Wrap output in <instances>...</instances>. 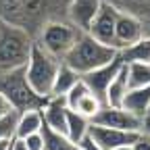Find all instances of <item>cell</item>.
I'll use <instances>...</instances> for the list:
<instances>
[{"instance_id":"28","label":"cell","mask_w":150,"mask_h":150,"mask_svg":"<svg viewBox=\"0 0 150 150\" xmlns=\"http://www.w3.org/2000/svg\"><path fill=\"white\" fill-rule=\"evenodd\" d=\"M11 110H15V108H13L11 102L4 98V94H0V117H4L6 112H11Z\"/></svg>"},{"instance_id":"16","label":"cell","mask_w":150,"mask_h":150,"mask_svg":"<svg viewBox=\"0 0 150 150\" xmlns=\"http://www.w3.org/2000/svg\"><path fill=\"white\" fill-rule=\"evenodd\" d=\"M129 92V83H127V69H125V63L123 67L117 71V75L112 77V81L108 83L106 88V96H104V104L108 106H121L123 104V98L125 94Z\"/></svg>"},{"instance_id":"30","label":"cell","mask_w":150,"mask_h":150,"mask_svg":"<svg viewBox=\"0 0 150 150\" xmlns=\"http://www.w3.org/2000/svg\"><path fill=\"white\" fill-rule=\"evenodd\" d=\"M8 150H27V146H25V142H23V140H19V138H13V140H11V146H8Z\"/></svg>"},{"instance_id":"33","label":"cell","mask_w":150,"mask_h":150,"mask_svg":"<svg viewBox=\"0 0 150 150\" xmlns=\"http://www.w3.org/2000/svg\"><path fill=\"white\" fill-rule=\"evenodd\" d=\"M0 25H2V19H0Z\"/></svg>"},{"instance_id":"24","label":"cell","mask_w":150,"mask_h":150,"mask_svg":"<svg viewBox=\"0 0 150 150\" xmlns=\"http://www.w3.org/2000/svg\"><path fill=\"white\" fill-rule=\"evenodd\" d=\"M17 117H19V110H11L4 117H0V140H13L15 138Z\"/></svg>"},{"instance_id":"4","label":"cell","mask_w":150,"mask_h":150,"mask_svg":"<svg viewBox=\"0 0 150 150\" xmlns=\"http://www.w3.org/2000/svg\"><path fill=\"white\" fill-rule=\"evenodd\" d=\"M59 67H61V59H56L54 54H50L40 44L33 42L29 61L25 65V77H27V83L31 86V90L35 94H40V96L48 98L52 92V83H54Z\"/></svg>"},{"instance_id":"9","label":"cell","mask_w":150,"mask_h":150,"mask_svg":"<svg viewBox=\"0 0 150 150\" xmlns=\"http://www.w3.org/2000/svg\"><path fill=\"white\" fill-rule=\"evenodd\" d=\"M65 100H67V106H69L71 110L79 112V115H83V117H88V119H92V117L100 110V106H102V100L83 83V79H79L77 83H75V86L65 94Z\"/></svg>"},{"instance_id":"13","label":"cell","mask_w":150,"mask_h":150,"mask_svg":"<svg viewBox=\"0 0 150 150\" xmlns=\"http://www.w3.org/2000/svg\"><path fill=\"white\" fill-rule=\"evenodd\" d=\"M42 110V121L54 131L67 134V100L65 96H48L46 104L40 108Z\"/></svg>"},{"instance_id":"18","label":"cell","mask_w":150,"mask_h":150,"mask_svg":"<svg viewBox=\"0 0 150 150\" xmlns=\"http://www.w3.org/2000/svg\"><path fill=\"white\" fill-rule=\"evenodd\" d=\"M42 138H44V150H83L81 144L73 142L67 134H61V131H54L48 125L42 123Z\"/></svg>"},{"instance_id":"12","label":"cell","mask_w":150,"mask_h":150,"mask_svg":"<svg viewBox=\"0 0 150 150\" xmlns=\"http://www.w3.org/2000/svg\"><path fill=\"white\" fill-rule=\"evenodd\" d=\"M142 35H146V33H144L142 23L136 17L125 15V13H117V21H115V48L117 50L138 42Z\"/></svg>"},{"instance_id":"26","label":"cell","mask_w":150,"mask_h":150,"mask_svg":"<svg viewBox=\"0 0 150 150\" xmlns=\"http://www.w3.org/2000/svg\"><path fill=\"white\" fill-rule=\"evenodd\" d=\"M131 150H150V134H142L134 140V144H131Z\"/></svg>"},{"instance_id":"11","label":"cell","mask_w":150,"mask_h":150,"mask_svg":"<svg viewBox=\"0 0 150 150\" xmlns=\"http://www.w3.org/2000/svg\"><path fill=\"white\" fill-rule=\"evenodd\" d=\"M121 67H123V61H121V56H119V52H117V56H115L112 61H108L106 65H102V67H98V69H94V71L81 75L83 83L102 100V104H104V96H106V88H108V83L112 81V77L117 75V71H119Z\"/></svg>"},{"instance_id":"20","label":"cell","mask_w":150,"mask_h":150,"mask_svg":"<svg viewBox=\"0 0 150 150\" xmlns=\"http://www.w3.org/2000/svg\"><path fill=\"white\" fill-rule=\"evenodd\" d=\"M81 79V75L77 71H73L69 65H65L61 61V67L56 71V77H54V83H52V92L50 96H65V94Z\"/></svg>"},{"instance_id":"1","label":"cell","mask_w":150,"mask_h":150,"mask_svg":"<svg viewBox=\"0 0 150 150\" xmlns=\"http://www.w3.org/2000/svg\"><path fill=\"white\" fill-rule=\"evenodd\" d=\"M71 0H0V19L21 27L33 40L48 21L69 19Z\"/></svg>"},{"instance_id":"31","label":"cell","mask_w":150,"mask_h":150,"mask_svg":"<svg viewBox=\"0 0 150 150\" xmlns=\"http://www.w3.org/2000/svg\"><path fill=\"white\" fill-rule=\"evenodd\" d=\"M11 146V140H0V150H8Z\"/></svg>"},{"instance_id":"3","label":"cell","mask_w":150,"mask_h":150,"mask_svg":"<svg viewBox=\"0 0 150 150\" xmlns=\"http://www.w3.org/2000/svg\"><path fill=\"white\" fill-rule=\"evenodd\" d=\"M33 42L35 40L27 31L2 21L0 25V73L25 67Z\"/></svg>"},{"instance_id":"23","label":"cell","mask_w":150,"mask_h":150,"mask_svg":"<svg viewBox=\"0 0 150 150\" xmlns=\"http://www.w3.org/2000/svg\"><path fill=\"white\" fill-rule=\"evenodd\" d=\"M88 127H90V119L79 115L75 110H67V136L73 140V142H81L88 134Z\"/></svg>"},{"instance_id":"6","label":"cell","mask_w":150,"mask_h":150,"mask_svg":"<svg viewBox=\"0 0 150 150\" xmlns=\"http://www.w3.org/2000/svg\"><path fill=\"white\" fill-rule=\"evenodd\" d=\"M81 31L83 29H79L69 19H56V21H48L42 27V31L35 38V44H40L44 50L63 61V56L69 52V48L75 44Z\"/></svg>"},{"instance_id":"2","label":"cell","mask_w":150,"mask_h":150,"mask_svg":"<svg viewBox=\"0 0 150 150\" xmlns=\"http://www.w3.org/2000/svg\"><path fill=\"white\" fill-rule=\"evenodd\" d=\"M117 52H119L117 48L98 42L88 31H81L79 38L75 40V44L69 48V52L63 56V63L69 65L73 71H77L79 75H83L112 61L117 56Z\"/></svg>"},{"instance_id":"27","label":"cell","mask_w":150,"mask_h":150,"mask_svg":"<svg viewBox=\"0 0 150 150\" xmlns=\"http://www.w3.org/2000/svg\"><path fill=\"white\" fill-rule=\"evenodd\" d=\"M142 131L144 134H150V104L146 106L144 115H142Z\"/></svg>"},{"instance_id":"8","label":"cell","mask_w":150,"mask_h":150,"mask_svg":"<svg viewBox=\"0 0 150 150\" xmlns=\"http://www.w3.org/2000/svg\"><path fill=\"white\" fill-rule=\"evenodd\" d=\"M140 134L142 131H125V129L96 125V123H90V127H88V136L94 140V144H96L100 150H112V148H119V146H131Z\"/></svg>"},{"instance_id":"25","label":"cell","mask_w":150,"mask_h":150,"mask_svg":"<svg viewBox=\"0 0 150 150\" xmlns=\"http://www.w3.org/2000/svg\"><path fill=\"white\" fill-rule=\"evenodd\" d=\"M21 140V138H19ZM27 150H44V138H42V131H35V134H29L27 138H23Z\"/></svg>"},{"instance_id":"21","label":"cell","mask_w":150,"mask_h":150,"mask_svg":"<svg viewBox=\"0 0 150 150\" xmlns=\"http://www.w3.org/2000/svg\"><path fill=\"white\" fill-rule=\"evenodd\" d=\"M148 104H150V86L129 90V92L125 94V98H123V104H121V106H125L127 110H131V112H136V115L142 117Z\"/></svg>"},{"instance_id":"29","label":"cell","mask_w":150,"mask_h":150,"mask_svg":"<svg viewBox=\"0 0 150 150\" xmlns=\"http://www.w3.org/2000/svg\"><path fill=\"white\" fill-rule=\"evenodd\" d=\"M79 144H81V148H83V150H100V148H98L96 144H94V140H92V138H90L88 134H86V138H83V140H81Z\"/></svg>"},{"instance_id":"15","label":"cell","mask_w":150,"mask_h":150,"mask_svg":"<svg viewBox=\"0 0 150 150\" xmlns=\"http://www.w3.org/2000/svg\"><path fill=\"white\" fill-rule=\"evenodd\" d=\"M102 0H71L69 2V21H73L79 29H88L94 15L98 13Z\"/></svg>"},{"instance_id":"32","label":"cell","mask_w":150,"mask_h":150,"mask_svg":"<svg viewBox=\"0 0 150 150\" xmlns=\"http://www.w3.org/2000/svg\"><path fill=\"white\" fill-rule=\"evenodd\" d=\"M112 150H131V146H119V148H112Z\"/></svg>"},{"instance_id":"5","label":"cell","mask_w":150,"mask_h":150,"mask_svg":"<svg viewBox=\"0 0 150 150\" xmlns=\"http://www.w3.org/2000/svg\"><path fill=\"white\" fill-rule=\"evenodd\" d=\"M0 94H4V98L11 102V106L19 112L29 110V108H42L48 100L31 90L25 77V67L0 73Z\"/></svg>"},{"instance_id":"14","label":"cell","mask_w":150,"mask_h":150,"mask_svg":"<svg viewBox=\"0 0 150 150\" xmlns=\"http://www.w3.org/2000/svg\"><path fill=\"white\" fill-rule=\"evenodd\" d=\"M110 4L117 13H125L136 17L144 27V33H150V0H102Z\"/></svg>"},{"instance_id":"19","label":"cell","mask_w":150,"mask_h":150,"mask_svg":"<svg viewBox=\"0 0 150 150\" xmlns=\"http://www.w3.org/2000/svg\"><path fill=\"white\" fill-rule=\"evenodd\" d=\"M123 63H150V33L119 50Z\"/></svg>"},{"instance_id":"10","label":"cell","mask_w":150,"mask_h":150,"mask_svg":"<svg viewBox=\"0 0 150 150\" xmlns=\"http://www.w3.org/2000/svg\"><path fill=\"white\" fill-rule=\"evenodd\" d=\"M115 21H117V11L112 8L110 4L102 2L98 13L94 15L92 23L88 25V33L92 38H96L98 42L102 44H108L115 48Z\"/></svg>"},{"instance_id":"7","label":"cell","mask_w":150,"mask_h":150,"mask_svg":"<svg viewBox=\"0 0 150 150\" xmlns=\"http://www.w3.org/2000/svg\"><path fill=\"white\" fill-rule=\"evenodd\" d=\"M90 123L117 127V129H125V131H142V117L136 115V112H131V110H127L125 106L102 104L100 110L90 119Z\"/></svg>"},{"instance_id":"17","label":"cell","mask_w":150,"mask_h":150,"mask_svg":"<svg viewBox=\"0 0 150 150\" xmlns=\"http://www.w3.org/2000/svg\"><path fill=\"white\" fill-rule=\"evenodd\" d=\"M42 110L40 108H29V110H21L17 117V127H15V138H27L29 134L42 129Z\"/></svg>"},{"instance_id":"22","label":"cell","mask_w":150,"mask_h":150,"mask_svg":"<svg viewBox=\"0 0 150 150\" xmlns=\"http://www.w3.org/2000/svg\"><path fill=\"white\" fill-rule=\"evenodd\" d=\"M129 90L150 86V63H125Z\"/></svg>"}]
</instances>
